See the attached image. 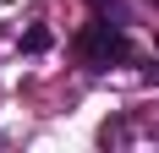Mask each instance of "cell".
Returning a JSON list of instances; mask_svg holds the SVG:
<instances>
[{"instance_id": "cell-1", "label": "cell", "mask_w": 159, "mask_h": 153, "mask_svg": "<svg viewBox=\"0 0 159 153\" xmlns=\"http://www.w3.org/2000/svg\"><path fill=\"white\" fill-rule=\"evenodd\" d=\"M77 60H82V66H93V71H110V66L137 60L132 28H126V22H115V16H93V22L77 33Z\"/></svg>"}, {"instance_id": "cell-3", "label": "cell", "mask_w": 159, "mask_h": 153, "mask_svg": "<svg viewBox=\"0 0 159 153\" xmlns=\"http://www.w3.org/2000/svg\"><path fill=\"white\" fill-rule=\"evenodd\" d=\"M22 49H28V55H44L49 49V28H28L22 33Z\"/></svg>"}, {"instance_id": "cell-2", "label": "cell", "mask_w": 159, "mask_h": 153, "mask_svg": "<svg viewBox=\"0 0 159 153\" xmlns=\"http://www.w3.org/2000/svg\"><path fill=\"white\" fill-rule=\"evenodd\" d=\"M88 6H93L99 16H115V22H126V28H132V6H126V0H88Z\"/></svg>"}, {"instance_id": "cell-4", "label": "cell", "mask_w": 159, "mask_h": 153, "mask_svg": "<svg viewBox=\"0 0 159 153\" xmlns=\"http://www.w3.org/2000/svg\"><path fill=\"white\" fill-rule=\"evenodd\" d=\"M148 76H154V82H159V60H154V66H148Z\"/></svg>"}]
</instances>
